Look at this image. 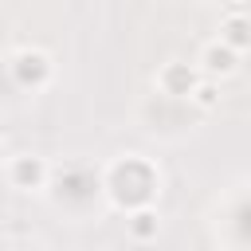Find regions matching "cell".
Wrapping results in <instances>:
<instances>
[{"label": "cell", "instance_id": "1", "mask_svg": "<svg viewBox=\"0 0 251 251\" xmlns=\"http://www.w3.org/2000/svg\"><path fill=\"white\" fill-rule=\"evenodd\" d=\"M102 188L110 192V200L114 204H122V208H141V204H149L153 200V192L161 188V176H157V169L145 161V157H137V153H126L122 161H114L110 165V173H106V180H102Z\"/></svg>", "mask_w": 251, "mask_h": 251}, {"label": "cell", "instance_id": "2", "mask_svg": "<svg viewBox=\"0 0 251 251\" xmlns=\"http://www.w3.org/2000/svg\"><path fill=\"white\" fill-rule=\"evenodd\" d=\"M51 75H55V63H51L47 51H39V47H20V51L12 55V78H16L20 86L39 90V86L51 82Z\"/></svg>", "mask_w": 251, "mask_h": 251}, {"label": "cell", "instance_id": "3", "mask_svg": "<svg viewBox=\"0 0 251 251\" xmlns=\"http://www.w3.org/2000/svg\"><path fill=\"white\" fill-rule=\"evenodd\" d=\"M204 75H200V67H192V63H180V59H169L161 71H157V90L165 94V98H188L192 90H196V82H200Z\"/></svg>", "mask_w": 251, "mask_h": 251}, {"label": "cell", "instance_id": "4", "mask_svg": "<svg viewBox=\"0 0 251 251\" xmlns=\"http://www.w3.org/2000/svg\"><path fill=\"white\" fill-rule=\"evenodd\" d=\"M200 75L204 78H231L235 71H239V51L231 47V43H224V39H212L204 51H200Z\"/></svg>", "mask_w": 251, "mask_h": 251}, {"label": "cell", "instance_id": "5", "mask_svg": "<svg viewBox=\"0 0 251 251\" xmlns=\"http://www.w3.org/2000/svg\"><path fill=\"white\" fill-rule=\"evenodd\" d=\"M47 176H51L47 161H43V157H31V153H24V157H16V161L8 165V180H12L16 188H43Z\"/></svg>", "mask_w": 251, "mask_h": 251}, {"label": "cell", "instance_id": "6", "mask_svg": "<svg viewBox=\"0 0 251 251\" xmlns=\"http://www.w3.org/2000/svg\"><path fill=\"white\" fill-rule=\"evenodd\" d=\"M220 39H224V43H231L235 51L251 47V16H239V12L224 16V24H220Z\"/></svg>", "mask_w": 251, "mask_h": 251}, {"label": "cell", "instance_id": "7", "mask_svg": "<svg viewBox=\"0 0 251 251\" xmlns=\"http://www.w3.org/2000/svg\"><path fill=\"white\" fill-rule=\"evenodd\" d=\"M157 231H161V220H157V212H153L149 204H141V208H133V212H129V235H133L137 243L157 239Z\"/></svg>", "mask_w": 251, "mask_h": 251}, {"label": "cell", "instance_id": "8", "mask_svg": "<svg viewBox=\"0 0 251 251\" xmlns=\"http://www.w3.org/2000/svg\"><path fill=\"white\" fill-rule=\"evenodd\" d=\"M188 98H192L200 110H212V106L220 102V90H216V82H212V78H200V82H196V90H192Z\"/></svg>", "mask_w": 251, "mask_h": 251}, {"label": "cell", "instance_id": "9", "mask_svg": "<svg viewBox=\"0 0 251 251\" xmlns=\"http://www.w3.org/2000/svg\"><path fill=\"white\" fill-rule=\"evenodd\" d=\"M0 157H4V141H0Z\"/></svg>", "mask_w": 251, "mask_h": 251}]
</instances>
